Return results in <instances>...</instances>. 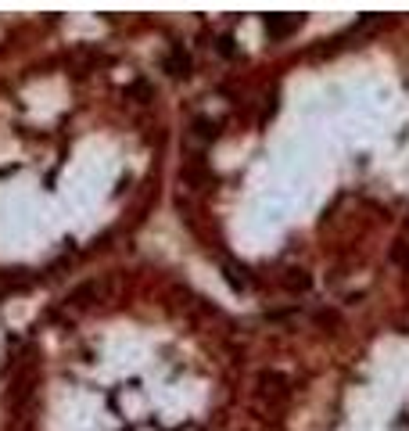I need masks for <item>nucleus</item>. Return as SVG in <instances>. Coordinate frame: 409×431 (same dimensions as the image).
I'll return each mask as SVG.
<instances>
[{"instance_id":"obj_1","label":"nucleus","mask_w":409,"mask_h":431,"mask_svg":"<svg viewBox=\"0 0 409 431\" xmlns=\"http://www.w3.org/2000/svg\"><path fill=\"white\" fill-rule=\"evenodd\" d=\"M301 26V15H266V33L273 40H284Z\"/></svg>"},{"instance_id":"obj_2","label":"nucleus","mask_w":409,"mask_h":431,"mask_svg":"<svg viewBox=\"0 0 409 431\" xmlns=\"http://www.w3.org/2000/svg\"><path fill=\"white\" fill-rule=\"evenodd\" d=\"M309 284H312V277H309L306 270H287V273H284V288L294 291V295L309 291Z\"/></svg>"},{"instance_id":"obj_3","label":"nucleus","mask_w":409,"mask_h":431,"mask_svg":"<svg viewBox=\"0 0 409 431\" xmlns=\"http://www.w3.org/2000/svg\"><path fill=\"white\" fill-rule=\"evenodd\" d=\"M169 72L176 76V79L187 76V72H190V58H187L183 51H172V54H169Z\"/></svg>"},{"instance_id":"obj_4","label":"nucleus","mask_w":409,"mask_h":431,"mask_svg":"<svg viewBox=\"0 0 409 431\" xmlns=\"http://www.w3.org/2000/svg\"><path fill=\"white\" fill-rule=\"evenodd\" d=\"M223 277H226V284H230L233 291H244V277H241V266L226 263V266H223Z\"/></svg>"},{"instance_id":"obj_5","label":"nucleus","mask_w":409,"mask_h":431,"mask_svg":"<svg viewBox=\"0 0 409 431\" xmlns=\"http://www.w3.org/2000/svg\"><path fill=\"white\" fill-rule=\"evenodd\" d=\"M392 255H395V259H399V263H406V259H409V248H406V245H399V248H395V252H392Z\"/></svg>"}]
</instances>
